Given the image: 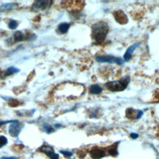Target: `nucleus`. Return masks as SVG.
Masks as SVG:
<instances>
[{"mask_svg":"<svg viewBox=\"0 0 159 159\" xmlns=\"http://www.w3.org/2000/svg\"><path fill=\"white\" fill-rule=\"evenodd\" d=\"M92 38L96 43H101L106 39L109 30L107 24L104 22H98L93 25L91 28Z\"/></svg>","mask_w":159,"mask_h":159,"instance_id":"f257e3e1","label":"nucleus"},{"mask_svg":"<svg viewBox=\"0 0 159 159\" xmlns=\"http://www.w3.org/2000/svg\"><path fill=\"white\" fill-rule=\"evenodd\" d=\"M130 81L129 76H125L117 81H109L106 84V87L111 91H120L125 89Z\"/></svg>","mask_w":159,"mask_h":159,"instance_id":"f03ea898","label":"nucleus"},{"mask_svg":"<svg viewBox=\"0 0 159 159\" xmlns=\"http://www.w3.org/2000/svg\"><path fill=\"white\" fill-rule=\"evenodd\" d=\"M96 60L97 61L100 63H117L118 65H122L124 63V61L122 58L112 55H100L97 57Z\"/></svg>","mask_w":159,"mask_h":159,"instance_id":"7ed1b4c3","label":"nucleus"},{"mask_svg":"<svg viewBox=\"0 0 159 159\" xmlns=\"http://www.w3.org/2000/svg\"><path fill=\"white\" fill-rule=\"evenodd\" d=\"M51 1L47 0H42V1H36L34 2L32 6V10L33 11H39L46 9L48 8L52 4Z\"/></svg>","mask_w":159,"mask_h":159,"instance_id":"20e7f679","label":"nucleus"},{"mask_svg":"<svg viewBox=\"0 0 159 159\" xmlns=\"http://www.w3.org/2000/svg\"><path fill=\"white\" fill-rule=\"evenodd\" d=\"M22 125L21 124L16 120H14V122H11L9 127V133L10 135L14 137H17L21 130Z\"/></svg>","mask_w":159,"mask_h":159,"instance_id":"39448f33","label":"nucleus"},{"mask_svg":"<svg viewBox=\"0 0 159 159\" xmlns=\"http://www.w3.org/2000/svg\"><path fill=\"white\" fill-rule=\"evenodd\" d=\"M40 151L43 153H45L47 156H48L50 159H58L59 155L56 153L53 150V148L48 145H43L40 148Z\"/></svg>","mask_w":159,"mask_h":159,"instance_id":"423d86ee","label":"nucleus"},{"mask_svg":"<svg viewBox=\"0 0 159 159\" xmlns=\"http://www.w3.org/2000/svg\"><path fill=\"white\" fill-rule=\"evenodd\" d=\"M89 155L93 159H101L106 156V152L103 149L94 147L91 150Z\"/></svg>","mask_w":159,"mask_h":159,"instance_id":"0eeeda50","label":"nucleus"},{"mask_svg":"<svg viewBox=\"0 0 159 159\" xmlns=\"http://www.w3.org/2000/svg\"><path fill=\"white\" fill-rule=\"evenodd\" d=\"M114 16L116 20L120 24H125L128 21V19L125 14L121 10L116 11L114 12Z\"/></svg>","mask_w":159,"mask_h":159,"instance_id":"6e6552de","label":"nucleus"},{"mask_svg":"<svg viewBox=\"0 0 159 159\" xmlns=\"http://www.w3.org/2000/svg\"><path fill=\"white\" fill-rule=\"evenodd\" d=\"M140 44V42H136L135 43H134L133 45H130L125 51L124 55V60L126 61H129L131 57H132V54L134 52V51L135 50V49L139 46V45Z\"/></svg>","mask_w":159,"mask_h":159,"instance_id":"1a4fd4ad","label":"nucleus"},{"mask_svg":"<svg viewBox=\"0 0 159 159\" xmlns=\"http://www.w3.org/2000/svg\"><path fill=\"white\" fill-rule=\"evenodd\" d=\"M70 24L68 23H66V22H64V23H61L59 25H58V30L59 32L61 33V34H66L69 28H70Z\"/></svg>","mask_w":159,"mask_h":159,"instance_id":"9d476101","label":"nucleus"},{"mask_svg":"<svg viewBox=\"0 0 159 159\" xmlns=\"http://www.w3.org/2000/svg\"><path fill=\"white\" fill-rule=\"evenodd\" d=\"M89 91L92 94H98L102 92V88L98 84H93L89 87Z\"/></svg>","mask_w":159,"mask_h":159,"instance_id":"9b49d317","label":"nucleus"},{"mask_svg":"<svg viewBox=\"0 0 159 159\" xmlns=\"http://www.w3.org/2000/svg\"><path fill=\"white\" fill-rule=\"evenodd\" d=\"M137 111L134 110V109H127L126 111V116L129 119H136Z\"/></svg>","mask_w":159,"mask_h":159,"instance_id":"f8f14e48","label":"nucleus"},{"mask_svg":"<svg viewBox=\"0 0 159 159\" xmlns=\"http://www.w3.org/2000/svg\"><path fill=\"white\" fill-rule=\"evenodd\" d=\"M117 143L114 144L108 149V153L111 156H116L117 155Z\"/></svg>","mask_w":159,"mask_h":159,"instance_id":"ddd939ff","label":"nucleus"},{"mask_svg":"<svg viewBox=\"0 0 159 159\" xmlns=\"http://www.w3.org/2000/svg\"><path fill=\"white\" fill-rule=\"evenodd\" d=\"M13 8V5L12 4H3L0 6V12L4 11H9Z\"/></svg>","mask_w":159,"mask_h":159,"instance_id":"4468645a","label":"nucleus"},{"mask_svg":"<svg viewBox=\"0 0 159 159\" xmlns=\"http://www.w3.org/2000/svg\"><path fill=\"white\" fill-rule=\"evenodd\" d=\"M24 39V35L20 31H17L14 34V39L16 42H19L22 40Z\"/></svg>","mask_w":159,"mask_h":159,"instance_id":"2eb2a0df","label":"nucleus"},{"mask_svg":"<svg viewBox=\"0 0 159 159\" xmlns=\"http://www.w3.org/2000/svg\"><path fill=\"white\" fill-rule=\"evenodd\" d=\"M19 71V70L16 68H14V67H11V68H9L8 69H7V70L6 71V75H11V74H14V73H17Z\"/></svg>","mask_w":159,"mask_h":159,"instance_id":"dca6fc26","label":"nucleus"},{"mask_svg":"<svg viewBox=\"0 0 159 159\" xmlns=\"http://www.w3.org/2000/svg\"><path fill=\"white\" fill-rule=\"evenodd\" d=\"M7 143V138L3 135H1L0 136V148L6 145Z\"/></svg>","mask_w":159,"mask_h":159,"instance_id":"f3484780","label":"nucleus"},{"mask_svg":"<svg viewBox=\"0 0 159 159\" xmlns=\"http://www.w3.org/2000/svg\"><path fill=\"white\" fill-rule=\"evenodd\" d=\"M17 25H17V22H16V20H11V21L9 23L8 27H9V28L11 29H16V28L17 27Z\"/></svg>","mask_w":159,"mask_h":159,"instance_id":"a211bd4d","label":"nucleus"},{"mask_svg":"<svg viewBox=\"0 0 159 159\" xmlns=\"http://www.w3.org/2000/svg\"><path fill=\"white\" fill-rule=\"evenodd\" d=\"M60 152L63 154L64 156H65L66 157H71V156H73V153L70 152V151H67V150H60Z\"/></svg>","mask_w":159,"mask_h":159,"instance_id":"6ab92c4d","label":"nucleus"},{"mask_svg":"<svg viewBox=\"0 0 159 159\" xmlns=\"http://www.w3.org/2000/svg\"><path fill=\"white\" fill-rule=\"evenodd\" d=\"M43 128L45 129V130L46 131V132H47L48 134L51 133L53 131V128L50 125H49L48 124H45L43 125Z\"/></svg>","mask_w":159,"mask_h":159,"instance_id":"aec40b11","label":"nucleus"},{"mask_svg":"<svg viewBox=\"0 0 159 159\" xmlns=\"http://www.w3.org/2000/svg\"><path fill=\"white\" fill-rule=\"evenodd\" d=\"M143 114V111L140 110H137V116H136V119H140Z\"/></svg>","mask_w":159,"mask_h":159,"instance_id":"412c9836","label":"nucleus"},{"mask_svg":"<svg viewBox=\"0 0 159 159\" xmlns=\"http://www.w3.org/2000/svg\"><path fill=\"white\" fill-rule=\"evenodd\" d=\"M130 137L132 139H136L139 137V134H137V133H134V132H132L130 134Z\"/></svg>","mask_w":159,"mask_h":159,"instance_id":"4be33fe9","label":"nucleus"},{"mask_svg":"<svg viewBox=\"0 0 159 159\" xmlns=\"http://www.w3.org/2000/svg\"><path fill=\"white\" fill-rule=\"evenodd\" d=\"M14 120H7V121H2V122H0V125H3V124H7V123H11V122H14Z\"/></svg>","mask_w":159,"mask_h":159,"instance_id":"5701e85b","label":"nucleus"},{"mask_svg":"<svg viewBox=\"0 0 159 159\" xmlns=\"http://www.w3.org/2000/svg\"><path fill=\"white\" fill-rule=\"evenodd\" d=\"M1 159H17L16 157H3Z\"/></svg>","mask_w":159,"mask_h":159,"instance_id":"b1692460","label":"nucleus"}]
</instances>
